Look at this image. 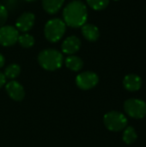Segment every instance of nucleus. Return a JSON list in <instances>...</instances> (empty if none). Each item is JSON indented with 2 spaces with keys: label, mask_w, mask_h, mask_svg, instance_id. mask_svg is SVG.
<instances>
[{
  "label": "nucleus",
  "mask_w": 146,
  "mask_h": 147,
  "mask_svg": "<svg viewBox=\"0 0 146 147\" xmlns=\"http://www.w3.org/2000/svg\"><path fill=\"white\" fill-rule=\"evenodd\" d=\"M88 5L95 10H102L109 3V0H87Z\"/></svg>",
  "instance_id": "18"
},
{
  "label": "nucleus",
  "mask_w": 146,
  "mask_h": 147,
  "mask_svg": "<svg viewBox=\"0 0 146 147\" xmlns=\"http://www.w3.org/2000/svg\"><path fill=\"white\" fill-rule=\"evenodd\" d=\"M138 135L133 127H126L122 135L123 141L127 145H132L137 140Z\"/></svg>",
  "instance_id": "15"
},
{
  "label": "nucleus",
  "mask_w": 146,
  "mask_h": 147,
  "mask_svg": "<svg viewBox=\"0 0 146 147\" xmlns=\"http://www.w3.org/2000/svg\"><path fill=\"white\" fill-rule=\"evenodd\" d=\"M38 62L41 67L47 71H55L63 64V55L56 49H45L38 55Z\"/></svg>",
  "instance_id": "2"
},
{
  "label": "nucleus",
  "mask_w": 146,
  "mask_h": 147,
  "mask_svg": "<svg viewBox=\"0 0 146 147\" xmlns=\"http://www.w3.org/2000/svg\"><path fill=\"white\" fill-rule=\"evenodd\" d=\"M66 30V24L59 18H53L49 20L44 28L45 37L50 42H58L61 40Z\"/></svg>",
  "instance_id": "3"
},
{
  "label": "nucleus",
  "mask_w": 146,
  "mask_h": 147,
  "mask_svg": "<svg viewBox=\"0 0 146 147\" xmlns=\"http://www.w3.org/2000/svg\"><path fill=\"white\" fill-rule=\"evenodd\" d=\"M17 41L24 48L32 47L34 46V39L29 34H22L19 35Z\"/></svg>",
  "instance_id": "17"
},
{
  "label": "nucleus",
  "mask_w": 146,
  "mask_h": 147,
  "mask_svg": "<svg viewBox=\"0 0 146 147\" xmlns=\"http://www.w3.org/2000/svg\"><path fill=\"white\" fill-rule=\"evenodd\" d=\"M99 82L97 74L92 71H85L77 75L76 78L77 85L82 90H90L94 88Z\"/></svg>",
  "instance_id": "7"
},
{
  "label": "nucleus",
  "mask_w": 146,
  "mask_h": 147,
  "mask_svg": "<svg viewBox=\"0 0 146 147\" xmlns=\"http://www.w3.org/2000/svg\"><path fill=\"white\" fill-rule=\"evenodd\" d=\"M19 31L11 25L3 26L0 28V44L4 47L15 45L19 37Z\"/></svg>",
  "instance_id": "6"
},
{
  "label": "nucleus",
  "mask_w": 146,
  "mask_h": 147,
  "mask_svg": "<svg viewBox=\"0 0 146 147\" xmlns=\"http://www.w3.org/2000/svg\"><path fill=\"white\" fill-rule=\"evenodd\" d=\"M63 18L65 23L71 28L82 27L88 19L86 5L79 0L71 1L64 8Z\"/></svg>",
  "instance_id": "1"
},
{
  "label": "nucleus",
  "mask_w": 146,
  "mask_h": 147,
  "mask_svg": "<svg viewBox=\"0 0 146 147\" xmlns=\"http://www.w3.org/2000/svg\"><path fill=\"white\" fill-rule=\"evenodd\" d=\"M35 22V16L31 12H24L22 14L15 22V28L21 32L29 31Z\"/></svg>",
  "instance_id": "8"
},
{
  "label": "nucleus",
  "mask_w": 146,
  "mask_h": 147,
  "mask_svg": "<svg viewBox=\"0 0 146 147\" xmlns=\"http://www.w3.org/2000/svg\"><path fill=\"white\" fill-rule=\"evenodd\" d=\"M5 82H6V78H5V76H4L3 73H2V72L0 71V88H1L3 85H4Z\"/></svg>",
  "instance_id": "20"
},
{
  "label": "nucleus",
  "mask_w": 146,
  "mask_h": 147,
  "mask_svg": "<svg viewBox=\"0 0 146 147\" xmlns=\"http://www.w3.org/2000/svg\"><path fill=\"white\" fill-rule=\"evenodd\" d=\"M81 47V40L78 37L71 35L67 37L62 43V51L66 54H73L77 53Z\"/></svg>",
  "instance_id": "10"
},
{
  "label": "nucleus",
  "mask_w": 146,
  "mask_h": 147,
  "mask_svg": "<svg viewBox=\"0 0 146 147\" xmlns=\"http://www.w3.org/2000/svg\"><path fill=\"white\" fill-rule=\"evenodd\" d=\"M124 109L130 117L142 119L146 115V102L136 98L128 99L124 103Z\"/></svg>",
  "instance_id": "5"
},
{
  "label": "nucleus",
  "mask_w": 146,
  "mask_h": 147,
  "mask_svg": "<svg viewBox=\"0 0 146 147\" xmlns=\"http://www.w3.org/2000/svg\"><path fill=\"white\" fill-rule=\"evenodd\" d=\"M24 1H27V2H33V1H35V0H24Z\"/></svg>",
  "instance_id": "22"
},
{
  "label": "nucleus",
  "mask_w": 146,
  "mask_h": 147,
  "mask_svg": "<svg viewBox=\"0 0 146 147\" xmlns=\"http://www.w3.org/2000/svg\"><path fill=\"white\" fill-rule=\"evenodd\" d=\"M65 0H42V6L46 12L53 15L63 6Z\"/></svg>",
  "instance_id": "13"
},
{
  "label": "nucleus",
  "mask_w": 146,
  "mask_h": 147,
  "mask_svg": "<svg viewBox=\"0 0 146 147\" xmlns=\"http://www.w3.org/2000/svg\"><path fill=\"white\" fill-rule=\"evenodd\" d=\"M4 63H5V59H4V58H3V56L0 53V68L3 66Z\"/></svg>",
  "instance_id": "21"
},
{
  "label": "nucleus",
  "mask_w": 146,
  "mask_h": 147,
  "mask_svg": "<svg viewBox=\"0 0 146 147\" xmlns=\"http://www.w3.org/2000/svg\"><path fill=\"white\" fill-rule=\"evenodd\" d=\"M105 127L112 132H120L127 127V118L120 112L111 111L104 115Z\"/></svg>",
  "instance_id": "4"
},
{
  "label": "nucleus",
  "mask_w": 146,
  "mask_h": 147,
  "mask_svg": "<svg viewBox=\"0 0 146 147\" xmlns=\"http://www.w3.org/2000/svg\"><path fill=\"white\" fill-rule=\"evenodd\" d=\"M9 96L15 101H22L24 98L25 91L21 84L16 81H10L5 85Z\"/></svg>",
  "instance_id": "9"
},
{
  "label": "nucleus",
  "mask_w": 146,
  "mask_h": 147,
  "mask_svg": "<svg viewBox=\"0 0 146 147\" xmlns=\"http://www.w3.org/2000/svg\"><path fill=\"white\" fill-rule=\"evenodd\" d=\"M83 36L89 41H96L100 36L98 28L94 24H84L81 27Z\"/></svg>",
  "instance_id": "12"
},
{
  "label": "nucleus",
  "mask_w": 146,
  "mask_h": 147,
  "mask_svg": "<svg viewBox=\"0 0 146 147\" xmlns=\"http://www.w3.org/2000/svg\"><path fill=\"white\" fill-rule=\"evenodd\" d=\"M65 65L67 68L73 71H80L83 66V60L77 56H69L65 59Z\"/></svg>",
  "instance_id": "14"
},
{
  "label": "nucleus",
  "mask_w": 146,
  "mask_h": 147,
  "mask_svg": "<svg viewBox=\"0 0 146 147\" xmlns=\"http://www.w3.org/2000/svg\"><path fill=\"white\" fill-rule=\"evenodd\" d=\"M123 85L128 91H137L142 86V79L136 74H128L123 80Z\"/></svg>",
  "instance_id": "11"
},
{
  "label": "nucleus",
  "mask_w": 146,
  "mask_h": 147,
  "mask_svg": "<svg viewBox=\"0 0 146 147\" xmlns=\"http://www.w3.org/2000/svg\"><path fill=\"white\" fill-rule=\"evenodd\" d=\"M114 1H118V0H114Z\"/></svg>",
  "instance_id": "23"
},
{
  "label": "nucleus",
  "mask_w": 146,
  "mask_h": 147,
  "mask_svg": "<svg viewBox=\"0 0 146 147\" xmlns=\"http://www.w3.org/2000/svg\"><path fill=\"white\" fill-rule=\"evenodd\" d=\"M8 19V10L7 9L0 3V28L4 26Z\"/></svg>",
  "instance_id": "19"
},
{
  "label": "nucleus",
  "mask_w": 146,
  "mask_h": 147,
  "mask_svg": "<svg viewBox=\"0 0 146 147\" xmlns=\"http://www.w3.org/2000/svg\"><path fill=\"white\" fill-rule=\"evenodd\" d=\"M21 72V67L16 65V64H11L9 65H8L4 71V76L6 78H15L20 75Z\"/></svg>",
  "instance_id": "16"
}]
</instances>
